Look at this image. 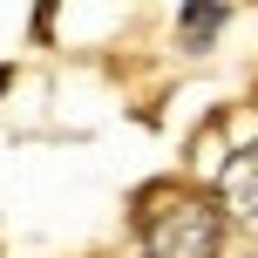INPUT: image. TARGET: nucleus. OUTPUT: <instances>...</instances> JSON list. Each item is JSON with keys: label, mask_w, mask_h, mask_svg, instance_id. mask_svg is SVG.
Listing matches in <instances>:
<instances>
[{"label": "nucleus", "mask_w": 258, "mask_h": 258, "mask_svg": "<svg viewBox=\"0 0 258 258\" xmlns=\"http://www.w3.org/2000/svg\"><path fill=\"white\" fill-rule=\"evenodd\" d=\"M231 21V0H183V21H177V41L183 48H211V41H218V27Z\"/></svg>", "instance_id": "3"}, {"label": "nucleus", "mask_w": 258, "mask_h": 258, "mask_svg": "<svg viewBox=\"0 0 258 258\" xmlns=\"http://www.w3.org/2000/svg\"><path fill=\"white\" fill-rule=\"evenodd\" d=\"M143 245L156 258H211L224 245V204L197 190H170L156 211H143Z\"/></svg>", "instance_id": "1"}, {"label": "nucleus", "mask_w": 258, "mask_h": 258, "mask_svg": "<svg viewBox=\"0 0 258 258\" xmlns=\"http://www.w3.org/2000/svg\"><path fill=\"white\" fill-rule=\"evenodd\" d=\"M218 204L231 211V218H251V224H258V143L238 150L231 163L218 170Z\"/></svg>", "instance_id": "2"}]
</instances>
